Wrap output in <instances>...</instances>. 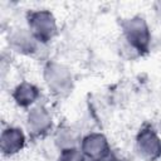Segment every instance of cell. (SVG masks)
Returning a JSON list of instances; mask_svg holds the SVG:
<instances>
[{
    "instance_id": "1",
    "label": "cell",
    "mask_w": 161,
    "mask_h": 161,
    "mask_svg": "<svg viewBox=\"0 0 161 161\" xmlns=\"http://www.w3.org/2000/svg\"><path fill=\"white\" fill-rule=\"evenodd\" d=\"M121 33L126 44L138 55L143 57L148 54L151 48L152 34L147 20L142 15H132L125 18L119 23Z\"/></svg>"
},
{
    "instance_id": "2",
    "label": "cell",
    "mask_w": 161,
    "mask_h": 161,
    "mask_svg": "<svg viewBox=\"0 0 161 161\" xmlns=\"http://www.w3.org/2000/svg\"><path fill=\"white\" fill-rule=\"evenodd\" d=\"M43 79L49 93L58 99L68 97L74 88V79L70 69L57 60H48L44 64Z\"/></svg>"
},
{
    "instance_id": "3",
    "label": "cell",
    "mask_w": 161,
    "mask_h": 161,
    "mask_svg": "<svg viewBox=\"0 0 161 161\" xmlns=\"http://www.w3.org/2000/svg\"><path fill=\"white\" fill-rule=\"evenodd\" d=\"M26 28L40 45L49 44L58 34V23L48 9H31L25 14Z\"/></svg>"
},
{
    "instance_id": "4",
    "label": "cell",
    "mask_w": 161,
    "mask_h": 161,
    "mask_svg": "<svg viewBox=\"0 0 161 161\" xmlns=\"http://www.w3.org/2000/svg\"><path fill=\"white\" fill-rule=\"evenodd\" d=\"M137 155L145 161H157L161 158V137L151 123H143L135 137Z\"/></svg>"
},
{
    "instance_id": "5",
    "label": "cell",
    "mask_w": 161,
    "mask_h": 161,
    "mask_svg": "<svg viewBox=\"0 0 161 161\" xmlns=\"http://www.w3.org/2000/svg\"><path fill=\"white\" fill-rule=\"evenodd\" d=\"M25 125L29 137L31 140H39L53 130V116L44 104L36 103L28 109Z\"/></svg>"
},
{
    "instance_id": "6",
    "label": "cell",
    "mask_w": 161,
    "mask_h": 161,
    "mask_svg": "<svg viewBox=\"0 0 161 161\" xmlns=\"http://www.w3.org/2000/svg\"><path fill=\"white\" fill-rule=\"evenodd\" d=\"M79 148L87 161H103L113 153L108 138L101 132H89L80 140Z\"/></svg>"
},
{
    "instance_id": "7",
    "label": "cell",
    "mask_w": 161,
    "mask_h": 161,
    "mask_svg": "<svg viewBox=\"0 0 161 161\" xmlns=\"http://www.w3.org/2000/svg\"><path fill=\"white\" fill-rule=\"evenodd\" d=\"M8 44L10 49H13L14 52L23 55H28V57L36 54L40 45L28 28L11 29L8 35Z\"/></svg>"
},
{
    "instance_id": "8",
    "label": "cell",
    "mask_w": 161,
    "mask_h": 161,
    "mask_svg": "<svg viewBox=\"0 0 161 161\" xmlns=\"http://www.w3.org/2000/svg\"><path fill=\"white\" fill-rule=\"evenodd\" d=\"M26 145V136L20 127L8 126L1 131L0 151L5 157H13L21 152Z\"/></svg>"
},
{
    "instance_id": "9",
    "label": "cell",
    "mask_w": 161,
    "mask_h": 161,
    "mask_svg": "<svg viewBox=\"0 0 161 161\" xmlns=\"http://www.w3.org/2000/svg\"><path fill=\"white\" fill-rule=\"evenodd\" d=\"M40 94V88L36 84L28 80H23L14 87L11 92V98L18 107L30 109L38 103Z\"/></svg>"
},
{
    "instance_id": "10",
    "label": "cell",
    "mask_w": 161,
    "mask_h": 161,
    "mask_svg": "<svg viewBox=\"0 0 161 161\" xmlns=\"http://www.w3.org/2000/svg\"><path fill=\"white\" fill-rule=\"evenodd\" d=\"M53 138H54V145L59 151L65 148L79 147L80 140H82L78 132L67 123H62L55 128Z\"/></svg>"
},
{
    "instance_id": "11",
    "label": "cell",
    "mask_w": 161,
    "mask_h": 161,
    "mask_svg": "<svg viewBox=\"0 0 161 161\" xmlns=\"http://www.w3.org/2000/svg\"><path fill=\"white\" fill-rule=\"evenodd\" d=\"M57 161H87V158L84 157L79 147H74L59 151Z\"/></svg>"
},
{
    "instance_id": "12",
    "label": "cell",
    "mask_w": 161,
    "mask_h": 161,
    "mask_svg": "<svg viewBox=\"0 0 161 161\" xmlns=\"http://www.w3.org/2000/svg\"><path fill=\"white\" fill-rule=\"evenodd\" d=\"M153 9H155V13L161 18V0L153 3Z\"/></svg>"
},
{
    "instance_id": "13",
    "label": "cell",
    "mask_w": 161,
    "mask_h": 161,
    "mask_svg": "<svg viewBox=\"0 0 161 161\" xmlns=\"http://www.w3.org/2000/svg\"><path fill=\"white\" fill-rule=\"evenodd\" d=\"M103 161H122V158H121V157H118V156L113 152L111 156H108V157H107V158H104Z\"/></svg>"
}]
</instances>
